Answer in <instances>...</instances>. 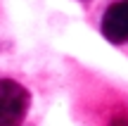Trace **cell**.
Returning a JSON list of instances; mask_svg holds the SVG:
<instances>
[{
    "instance_id": "obj_1",
    "label": "cell",
    "mask_w": 128,
    "mask_h": 126,
    "mask_svg": "<svg viewBox=\"0 0 128 126\" xmlns=\"http://www.w3.org/2000/svg\"><path fill=\"white\" fill-rule=\"evenodd\" d=\"M31 107V95L22 83L0 79V126H22Z\"/></svg>"
},
{
    "instance_id": "obj_3",
    "label": "cell",
    "mask_w": 128,
    "mask_h": 126,
    "mask_svg": "<svg viewBox=\"0 0 128 126\" xmlns=\"http://www.w3.org/2000/svg\"><path fill=\"white\" fill-rule=\"evenodd\" d=\"M114 126H128V121L124 119V121H114Z\"/></svg>"
},
{
    "instance_id": "obj_2",
    "label": "cell",
    "mask_w": 128,
    "mask_h": 126,
    "mask_svg": "<svg viewBox=\"0 0 128 126\" xmlns=\"http://www.w3.org/2000/svg\"><path fill=\"white\" fill-rule=\"evenodd\" d=\"M102 36L109 43H128V0L114 3L102 17Z\"/></svg>"
}]
</instances>
